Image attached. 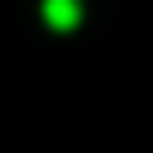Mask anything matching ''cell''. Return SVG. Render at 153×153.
I'll use <instances>...</instances> for the list:
<instances>
[{
    "label": "cell",
    "mask_w": 153,
    "mask_h": 153,
    "mask_svg": "<svg viewBox=\"0 0 153 153\" xmlns=\"http://www.w3.org/2000/svg\"><path fill=\"white\" fill-rule=\"evenodd\" d=\"M43 19H48L53 29H76L81 0H43Z\"/></svg>",
    "instance_id": "obj_1"
}]
</instances>
